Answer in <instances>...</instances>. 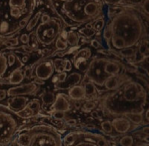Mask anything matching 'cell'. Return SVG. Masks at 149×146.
Listing matches in <instances>:
<instances>
[{
    "label": "cell",
    "mask_w": 149,
    "mask_h": 146,
    "mask_svg": "<svg viewBox=\"0 0 149 146\" xmlns=\"http://www.w3.org/2000/svg\"><path fill=\"white\" fill-rule=\"evenodd\" d=\"M107 23L111 27L112 36L122 39L126 48H136L143 40H148V16L140 8L123 6Z\"/></svg>",
    "instance_id": "6da1fadb"
},
{
    "label": "cell",
    "mask_w": 149,
    "mask_h": 146,
    "mask_svg": "<svg viewBox=\"0 0 149 146\" xmlns=\"http://www.w3.org/2000/svg\"><path fill=\"white\" fill-rule=\"evenodd\" d=\"M147 100V90L138 82L129 79L120 88L104 99V110L114 116L126 113H143Z\"/></svg>",
    "instance_id": "7a4b0ae2"
},
{
    "label": "cell",
    "mask_w": 149,
    "mask_h": 146,
    "mask_svg": "<svg viewBox=\"0 0 149 146\" xmlns=\"http://www.w3.org/2000/svg\"><path fill=\"white\" fill-rule=\"evenodd\" d=\"M52 8L68 27H80L104 16L102 0H50Z\"/></svg>",
    "instance_id": "3957f363"
},
{
    "label": "cell",
    "mask_w": 149,
    "mask_h": 146,
    "mask_svg": "<svg viewBox=\"0 0 149 146\" xmlns=\"http://www.w3.org/2000/svg\"><path fill=\"white\" fill-rule=\"evenodd\" d=\"M24 130L27 136L25 146H63L61 134L49 124L38 123Z\"/></svg>",
    "instance_id": "277c9868"
},
{
    "label": "cell",
    "mask_w": 149,
    "mask_h": 146,
    "mask_svg": "<svg viewBox=\"0 0 149 146\" xmlns=\"http://www.w3.org/2000/svg\"><path fill=\"white\" fill-rule=\"evenodd\" d=\"M66 25L59 16L51 17L47 23H39L36 26L33 34L39 45V50L51 49L55 40L58 38Z\"/></svg>",
    "instance_id": "5b68a950"
},
{
    "label": "cell",
    "mask_w": 149,
    "mask_h": 146,
    "mask_svg": "<svg viewBox=\"0 0 149 146\" xmlns=\"http://www.w3.org/2000/svg\"><path fill=\"white\" fill-rule=\"evenodd\" d=\"M24 121L12 112H0V145L7 146L25 124Z\"/></svg>",
    "instance_id": "8992f818"
},
{
    "label": "cell",
    "mask_w": 149,
    "mask_h": 146,
    "mask_svg": "<svg viewBox=\"0 0 149 146\" xmlns=\"http://www.w3.org/2000/svg\"><path fill=\"white\" fill-rule=\"evenodd\" d=\"M40 90V86L33 83H23L18 86H10L0 83V104L9 97H33Z\"/></svg>",
    "instance_id": "52a82bcc"
},
{
    "label": "cell",
    "mask_w": 149,
    "mask_h": 146,
    "mask_svg": "<svg viewBox=\"0 0 149 146\" xmlns=\"http://www.w3.org/2000/svg\"><path fill=\"white\" fill-rule=\"evenodd\" d=\"M107 59H108V57L105 56L93 57L86 72L83 74V79L88 80L91 83L94 84L98 92L100 90V88H103V84L106 81L107 77H109L104 72V65L106 63Z\"/></svg>",
    "instance_id": "ba28073f"
},
{
    "label": "cell",
    "mask_w": 149,
    "mask_h": 146,
    "mask_svg": "<svg viewBox=\"0 0 149 146\" xmlns=\"http://www.w3.org/2000/svg\"><path fill=\"white\" fill-rule=\"evenodd\" d=\"M55 72L52 58L39 59L32 65V77L33 79H39L43 82H46L48 80H51Z\"/></svg>",
    "instance_id": "9c48e42d"
},
{
    "label": "cell",
    "mask_w": 149,
    "mask_h": 146,
    "mask_svg": "<svg viewBox=\"0 0 149 146\" xmlns=\"http://www.w3.org/2000/svg\"><path fill=\"white\" fill-rule=\"evenodd\" d=\"M93 50L91 49L88 45H84L83 47H81L78 51L73 55L72 59H70L72 62L73 68L77 70V72L79 73H84L86 72L87 68H88L89 64H90L91 60L93 59Z\"/></svg>",
    "instance_id": "30bf717a"
},
{
    "label": "cell",
    "mask_w": 149,
    "mask_h": 146,
    "mask_svg": "<svg viewBox=\"0 0 149 146\" xmlns=\"http://www.w3.org/2000/svg\"><path fill=\"white\" fill-rule=\"evenodd\" d=\"M110 122H111L112 128H113V132L117 133L116 137L120 135H124V134H129V132L136 130L139 127V126H137V125L132 124V123L123 115L114 116V117L112 118V120H110Z\"/></svg>",
    "instance_id": "8fae6325"
},
{
    "label": "cell",
    "mask_w": 149,
    "mask_h": 146,
    "mask_svg": "<svg viewBox=\"0 0 149 146\" xmlns=\"http://www.w3.org/2000/svg\"><path fill=\"white\" fill-rule=\"evenodd\" d=\"M31 99L30 97H9L2 102L0 106H6L13 114L16 116L19 115V113H21L22 111L26 108L27 104L29 102V100Z\"/></svg>",
    "instance_id": "7c38bea8"
},
{
    "label": "cell",
    "mask_w": 149,
    "mask_h": 146,
    "mask_svg": "<svg viewBox=\"0 0 149 146\" xmlns=\"http://www.w3.org/2000/svg\"><path fill=\"white\" fill-rule=\"evenodd\" d=\"M51 106L53 108L52 111H61V112L66 113L72 108V104H71V100L66 93H58L55 95V100Z\"/></svg>",
    "instance_id": "4fadbf2b"
},
{
    "label": "cell",
    "mask_w": 149,
    "mask_h": 146,
    "mask_svg": "<svg viewBox=\"0 0 149 146\" xmlns=\"http://www.w3.org/2000/svg\"><path fill=\"white\" fill-rule=\"evenodd\" d=\"M82 80H83V74H82V73H79V72H77V71H75V72H70V74L67 75V77H66V80L62 84L55 85V88L59 90H69L72 86L80 85V84L82 83Z\"/></svg>",
    "instance_id": "5bb4252c"
},
{
    "label": "cell",
    "mask_w": 149,
    "mask_h": 146,
    "mask_svg": "<svg viewBox=\"0 0 149 146\" xmlns=\"http://www.w3.org/2000/svg\"><path fill=\"white\" fill-rule=\"evenodd\" d=\"M129 77L125 75H122V76H111V77H108L106 79V81L104 82L103 84V88L104 90L106 92H114L118 88H120L123 84L125 83L126 81H128Z\"/></svg>",
    "instance_id": "9a60e30c"
},
{
    "label": "cell",
    "mask_w": 149,
    "mask_h": 146,
    "mask_svg": "<svg viewBox=\"0 0 149 146\" xmlns=\"http://www.w3.org/2000/svg\"><path fill=\"white\" fill-rule=\"evenodd\" d=\"M53 67L55 74H60V73H70L73 69L72 62L70 59L64 58V57H56L53 58Z\"/></svg>",
    "instance_id": "2e32d148"
},
{
    "label": "cell",
    "mask_w": 149,
    "mask_h": 146,
    "mask_svg": "<svg viewBox=\"0 0 149 146\" xmlns=\"http://www.w3.org/2000/svg\"><path fill=\"white\" fill-rule=\"evenodd\" d=\"M24 80H25L24 71L23 68H21V69H16L13 72H11L10 75L6 79H4L1 83L7 84V85L10 86H18L23 84Z\"/></svg>",
    "instance_id": "e0dca14e"
},
{
    "label": "cell",
    "mask_w": 149,
    "mask_h": 146,
    "mask_svg": "<svg viewBox=\"0 0 149 146\" xmlns=\"http://www.w3.org/2000/svg\"><path fill=\"white\" fill-rule=\"evenodd\" d=\"M66 95H68V97H69V99L71 101H74V102L82 101V100H84L86 99L83 86H82L81 84L78 86H72L69 90H67V93H66Z\"/></svg>",
    "instance_id": "ac0fdd59"
},
{
    "label": "cell",
    "mask_w": 149,
    "mask_h": 146,
    "mask_svg": "<svg viewBox=\"0 0 149 146\" xmlns=\"http://www.w3.org/2000/svg\"><path fill=\"white\" fill-rule=\"evenodd\" d=\"M9 76L7 59L4 50L0 49V83Z\"/></svg>",
    "instance_id": "d6986e66"
},
{
    "label": "cell",
    "mask_w": 149,
    "mask_h": 146,
    "mask_svg": "<svg viewBox=\"0 0 149 146\" xmlns=\"http://www.w3.org/2000/svg\"><path fill=\"white\" fill-rule=\"evenodd\" d=\"M81 85L83 86L84 88V93H85V97H95L98 93V90L95 86V85L93 83H91L88 80L83 79L82 80Z\"/></svg>",
    "instance_id": "ffe728a7"
},
{
    "label": "cell",
    "mask_w": 149,
    "mask_h": 146,
    "mask_svg": "<svg viewBox=\"0 0 149 146\" xmlns=\"http://www.w3.org/2000/svg\"><path fill=\"white\" fill-rule=\"evenodd\" d=\"M107 21L105 19V16H101V17L96 18L95 20L91 21V26L92 29L96 32V36H100L101 35V31L103 30V28L105 27ZM95 36V37H96Z\"/></svg>",
    "instance_id": "44dd1931"
},
{
    "label": "cell",
    "mask_w": 149,
    "mask_h": 146,
    "mask_svg": "<svg viewBox=\"0 0 149 146\" xmlns=\"http://www.w3.org/2000/svg\"><path fill=\"white\" fill-rule=\"evenodd\" d=\"M117 137L115 138V143H117L118 146H135L134 136L132 134H124Z\"/></svg>",
    "instance_id": "7402d4cb"
},
{
    "label": "cell",
    "mask_w": 149,
    "mask_h": 146,
    "mask_svg": "<svg viewBox=\"0 0 149 146\" xmlns=\"http://www.w3.org/2000/svg\"><path fill=\"white\" fill-rule=\"evenodd\" d=\"M127 118L132 124L137 125V126H145L143 120V113H126L123 115Z\"/></svg>",
    "instance_id": "603a6c76"
},
{
    "label": "cell",
    "mask_w": 149,
    "mask_h": 146,
    "mask_svg": "<svg viewBox=\"0 0 149 146\" xmlns=\"http://www.w3.org/2000/svg\"><path fill=\"white\" fill-rule=\"evenodd\" d=\"M27 108L30 109L34 116H36L40 113L41 108H42V104H41V101L38 97H33V99H31L29 100L28 104H27Z\"/></svg>",
    "instance_id": "cb8c5ba5"
},
{
    "label": "cell",
    "mask_w": 149,
    "mask_h": 146,
    "mask_svg": "<svg viewBox=\"0 0 149 146\" xmlns=\"http://www.w3.org/2000/svg\"><path fill=\"white\" fill-rule=\"evenodd\" d=\"M77 32L81 37L85 38L86 40H89L90 41L91 39H93L96 36V32L93 30L92 28H88L86 26H80L77 28Z\"/></svg>",
    "instance_id": "d4e9b609"
},
{
    "label": "cell",
    "mask_w": 149,
    "mask_h": 146,
    "mask_svg": "<svg viewBox=\"0 0 149 146\" xmlns=\"http://www.w3.org/2000/svg\"><path fill=\"white\" fill-rule=\"evenodd\" d=\"M39 99L42 106H52L55 100V93L52 92H44L40 95Z\"/></svg>",
    "instance_id": "484cf974"
},
{
    "label": "cell",
    "mask_w": 149,
    "mask_h": 146,
    "mask_svg": "<svg viewBox=\"0 0 149 146\" xmlns=\"http://www.w3.org/2000/svg\"><path fill=\"white\" fill-rule=\"evenodd\" d=\"M53 48L55 52H58V53H63V52L67 51L69 49V46L67 45V43L65 42V40H63L60 36H58V38L55 40Z\"/></svg>",
    "instance_id": "4316f807"
},
{
    "label": "cell",
    "mask_w": 149,
    "mask_h": 146,
    "mask_svg": "<svg viewBox=\"0 0 149 146\" xmlns=\"http://www.w3.org/2000/svg\"><path fill=\"white\" fill-rule=\"evenodd\" d=\"M100 127H101V130L104 132L106 135H110L111 137L113 136V128H112L110 120H103V121H101Z\"/></svg>",
    "instance_id": "83f0119b"
},
{
    "label": "cell",
    "mask_w": 149,
    "mask_h": 146,
    "mask_svg": "<svg viewBox=\"0 0 149 146\" xmlns=\"http://www.w3.org/2000/svg\"><path fill=\"white\" fill-rule=\"evenodd\" d=\"M135 53H136V48H125V49L118 52L120 58L122 59H127L130 58V57H133Z\"/></svg>",
    "instance_id": "f1b7e54d"
},
{
    "label": "cell",
    "mask_w": 149,
    "mask_h": 146,
    "mask_svg": "<svg viewBox=\"0 0 149 146\" xmlns=\"http://www.w3.org/2000/svg\"><path fill=\"white\" fill-rule=\"evenodd\" d=\"M76 138H77V132H69V133L66 134L64 139H62L63 144H65V146H69L71 144H73L75 142V140H76Z\"/></svg>",
    "instance_id": "f546056e"
},
{
    "label": "cell",
    "mask_w": 149,
    "mask_h": 146,
    "mask_svg": "<svg viewBox=\"0 0 149 146\" xmlns=\"http://www.w3.org/2000/svg\"><path fill=\"white\" fill-rule=\"evenodd\" d=\"M105 6H125V0H102Z\"/></svg>",
    "instance_id": "4dcf8cb0"
},
{
    "label": "cell",
    "mask_w": 149,
    "mask_h": 146,
    "mask_svg": "<svg viewBox=\"0 0 149 146\" xmlns=\"http://www.w3.org/2000/svg\"><path fill=\"white\" fill-rule=\"evenodd\" d=\"M95 108H96V104L93 100L90 99V100H88L86 104H84L83 106H82V110L86 111V112H91Z\"/></svg>",
    "instance_id": "1f68e13d"
},
{
    "label": "cell",
    "mask_w": 149,
    "mask_h": 146,
    "mask_svg": "<svg viewBox=\"0 0 149 146\" xmlns=\"http://www.w3.org/2000/svg\"><path fill=\"white\" fill-rule=\"evenodd\" d=\"M18 39H19L20 46L21 45H28L29 42V34L25 33V32H20L19 35H18Z\"/></svg>",
    "instance_id": "d6a6232c"
},
{
    "label": "cell",
    "mask_w": 149,
    "mask_h": 146,
    "mask_svg": "<svg viewBox=\"0 0 149 146\" xmlns=\"http://www.w3.org/2000/svg\"><path fill=\"white\" fill-rule=\"evenodd\" d=\"M88 46L90 47L91 49H94V50H99V49H102V48H103L101 43H100L99 41H98L97 39H95V38L91 39V40L89 41ZM103 49H104V48H103Z\"/></svg>",
    "instance_id": "836d02e7"
},
{
    "label": "cell",
    "mask_w": 149,
    "mask_h": 146,
    "mask_svg": "<svg viewBox=\"0 0 149 146\" xmlns=\"http://www.w3.org/2000/svg\"><path fill=\"white\" fill-rule=\"evenodd\" d=\"M52 117L55 120H63L65 118V112H61V111H52Z\"/></svg>",
    "instance_id": "e575fe53"
},
{
    "label": "cell",
    "mask_w": 149,
    "mask_h": 146,
    "mask_svg": "<svg viewBox=\"0 0 149 146\" xmlns=\"http://www.w3.org/2000/svg\"><path fill=\"white\" fill-rule=\"evenodd\" d=\"M33 82L35 85H37L38 86H43L45 84V82H43V81H41V80H39V79H33Z\"/></svg>",
    "instance_id": "d590c367"
},
{
    "label": "cell",
    "mask_w": 149,
    "mask_h": 146,
    "mask_svg": "<svg viewBox=\"0 0 149 146\" xmlns=\"http://www.w3.org/2000/svg\"><path fill=\"white\" fill-rule=\"evenodd\" d=\"M91 115H92L94 118H99V114H97L96 111H91Z\"/></svg>",
    "instance_id": "8d00e7d4"
},
{
    "label": "cell",
    "mask_w": 149,
    "mask_h": 146,
    "mask_svg": "<svg viewBox=\"0 0 149 146\" xmlns=\"http://www.w3.org/2000/svg\"><path fill=\"white\" fill-rule=\"evenodd\" d=\"M86 128H88V129H95V126L93 124H88L86 126Z\"/></svg>",
    "instance_id": "74e56055"
},
{
    "label": "cell",
    "mask_w": 149,
    "mask_h": 146,
    "mask_svg": "<svg viewBox=\"0 0 149 146\" xmlns=\"http://www.w3.org/2000/svg\"><path fill=\"white\" fill-rule=\"evenodd\" d=\"M136 146H149V145H148V142H141L140 144H138Z\"/></svg>",
    "instance_id": "f35d334b"
},
{
    "label": "cell",
    "mask_w": 149,
    "mask_h": 146,
    "mask_svg": "<svg viewBox=\"0 0 149 146\" xmlns=\"http://www.w3.org/2000/svg\"><path fill=\"white\" fill-rule=\"evenodd\" d=\"M67 123L72 124V125H75V124H76V121H75V120H69V121H67Z\"/></svg>",
    "instance_id": "ab89813d"
},
{
    "label": "cell",
    "mask_w": 149,
    "mask_h": 146,
    "mask_svg": "<svg viewBox=\"0 0 149 146\" xmlns=\"http://www.w3.org/2000/svg\"><path fill=\"white\" fill-rule=\"evenodd\" d=\"M60 1H68V0H60Z\"/></svg>",
    "instance_id": "60d3db41"
},
{
    "label": "cell",
    "mask_w": 149,
    "mask_h": 146,
    "mask_svg": "<svg viewBox=\"0 0 149 146\" xmlns=\"http://www.w3.org/2000/svg\"><path fill=\"white\" fill-rule=\"evenodd\" d=\"M0 146H4V145H0Z\"/></svg>",
    "instance_id": "b9f144b4"
}]
</instances>
